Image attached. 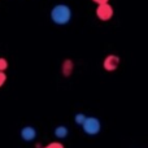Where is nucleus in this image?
Wrapping results in <instances>:
<instances>
[{
  "label": "nucleus",
  "mask_w": 148,
  "mask_h": 148,
  "mask_svg": "<svg viewBox=\"0 0 148 148\" xmlns=\"http://www.w3.org/2000/svg\"><path fill=\"white\" fill-rule=\"evenodd\" d=\"M49 17H51L52 22L59 26L68 25L72 21V17H73L72 8L66 4H57L51 9Z\"/></svg>",
  "instance_id": "nucleus-1"
},
{
  "label": "nucleus",
  "mask_w": 148,
  "mask_h": 148,
  "mask_svg": "<svg viewBox=\"0 0 148 148\" xmlns=\"http://www.w3.org/2000/svg\"><path fill=\"white\" fill-rule=\"evenodd\" d=\"M82 130L87 135L91 136L97 135L100 133V130H101V123L96 117H87L86 121L83 122V125H82Z\"/></svg>",
  "instance_id": "nucleus-2"
},
{
  "label": "nucleus",
  "mask_w": 148,
  "mask_h": 148,
  "mask_svg": "<svg viewBox=\"0 0 148 148\" xmlns=\"http://www.w3.org/2000/svg\"><path fill=\"white\" fill-rule=\"evenodd\" d=\"M95 13H96V17L100 21H109L112 20L113 14H114V9H113V7L109 3H104V4L97 5Z\"/></svg>",
  "instance_id": "nucleus-3"
},
{
  "label": "nucleus",
  "mask_w": 148,
  "mask_h": 148,
  "mask_svg": "<svg viewBox=\"0 0 148 148\" xmlns=\"http://www.w3.org/2000/svg\"><path fill=\"white\" fill-rule=\"evenodd\" d=\"M120 62H121V59L117 55H113V53L108 55L104 59V61H103V68H104V70H107V72H114V70L118 69Z\"/></svg>",
  "instance_id": "nucleus-4"
},
{
  "label": "nucleus",
  "mask_w": 148,
  "mask_h": 148,
  "mask_svg": "<svg viewBox=\"0 0 148 148\" xmlns=\"http://www.w3.org/2000/svg\"><path fill=\"white\" fill-rule=\"evenodd\" d=\"M21 139L25 142H33L36 138V130L33 126H23L20 131Z\"/></svg>",
  "instance_id": "nucleus-5"
},
{
  "label": "nucleus",
  "mask_w": 148,
  "mask_h": 148,
  "mask_svg": "<svg viewBox=\"0 0 148 148\" xmlns=\"http://www.w3.org/2000/svg\"><path fill=\"white\" fill-rule=\"evenodd\" d=\"M73 69H74V62L72 60H65L64 62H62V66H61V72L64 74L65 77H69L70 74L73 73Z\"/></svg>",
  "instance_id": "nucleus-6"
},
{
  "label": "nucleus",
  "mask_w": 148,
  "mask_h": 148,
  "mask_svg": "<svg viewBox=\"0 0 148 148\" xmlns=\"http://www.w3.org/2000/svg\"><path fill=\"white\" fill-rule=\"evenodd\" d=\"M53 134H55V136H56L57 139H65L68 136V134H69V129H68L66 126H64V125H60V126H57V127L55 129Z\"/></svg>",
  "instance_id": "nucleus-7"
},
{
  "label": "nucleus",
  "mask_w": 148,
  "mask_h": 148,
  "mask_svg": "<svg viewBox=\"0 0 148 148\" xmlns=\"http://www.w3.org/2000/svg\"><path fill=\"white\" fill-rule=\"evenodd\" d=\"M86 116L83 114V113H77L75 116H74V122L77 123V125H79V126H82L83 125V122L86 121Z\"/></svg>",
  "instance_id": "nucleus-8"
},
{
  "label": "nucleus",
  "mask_w": 148,
  "mask_h": 148,
  "mask_svg": "<svg viewBox=\"0 0 148 148\" xmlns=\"http://www.w3.org/2000/svg\"><path fill=\"white\" fill-rule=\"evenodd\" d=\"M42 148H65V147L61 142H52V143H48L47 146H44Z\"/></svg>",
  "instance_id": "nucleus-9"
},
{
  "label": "nucleus",
  "mask_w": 148,
  "mask_h": 148,
  "mask_svg": "<svg viewBox=\"0 0 148 148\" xmlns=\"http://www.w3.org/2000/svg\"><path fill=\"white\" fill-rule=\"evenodd\" d=\"M8 69V61L4 57H0V72H5Z\"/></svg>",
  "instance_id": "nucleus-10"
},
{
  "label": "nucleus",
  "mask_w": 148,
  "mask_h": 148,
  "mask_svg": "<svg viewBox=\"0 0 148 148\" xmlns=\"http://www.w3.org/2000/svg\"><path fill=\"white\" fill-rule=\"evenodd\" d=\"M5 82H7V74L5 72H0V88L5 84Z\"/></svg>",
  "instance_id": "nucleus-11"
},
{
  "label": "nucleus",
  "mask_w": 148,
  "mask_h": 148,
  "mask_svg": "<svg viewBox=\"0 0 148 148\" xmlns=\"http://www.w3.org/2000/svg\"><path fill=\"white\" fill-rule=\"evenodd\" d=\"M92 1L96 5H99V4H104V3H109V0H92Z\"/></svg>",
  "instance_id": "nucleus-12"
}]
</instances>
